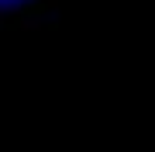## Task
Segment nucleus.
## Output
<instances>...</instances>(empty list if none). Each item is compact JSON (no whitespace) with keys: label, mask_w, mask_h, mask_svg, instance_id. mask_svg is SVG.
I'll return each instance as SVG.
<instances>
[{"label":"nucleus","mask_w":155,"mask_h":152,"mask_svg":"<svg viewBox=\"0 0 155 152\" xmlns=\"http://www.w3.org/2000/svg\"><path fill=\"white\" fill-rule=\"evenodd\" d=\"M21 4H31V0H0V11H11V7H21Z\"/></svg>","instance_id":"nucleus-1"}]
</instances>
